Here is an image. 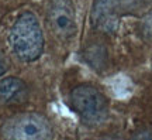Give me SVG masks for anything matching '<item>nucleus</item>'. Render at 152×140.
<instances>
[{
  "instance_id": "nucleus-8",
  "label": "nucleus",
  "mask_w": 152,
  "mask_h": 140,
  "mask_svg": "<svg viewBox=\"0 0 152 140\" xmlns=\"http://www.w3.org/2000/svg\"><path fill=\"white\" fill-rule=\"evenodd\" d=\"M6 72V64H4V59H3V55L0 54V76L3 75Z\"/></svg>"
},
{
  "instance_id": "nucleus-3",
  "label": "nucleus",
  "mask_w": 152,
  "mask_h": 140,
  "mask_svg": "<svg viewBox=\"0 0 152 140\" xmlns=\"http://www.w3.org/2000/svg\"><path fill=\"white\" fill-rule=\"evenodd\" d=\"M71 105L83 123L100 124L109 115V102L102 91L92 85H79L71 92Z\"/></svg>"
},
{
  "instance_id": "nucleus-5",
  "label": "nucleus",
  "mask_w": 152,
  "mask_h": 140,
  "mask_svg": "<svg viewBox=\"0 0 152 140\" xmlns=\"http://www.w3.org/2000/svg\"><path fill=\"white\" fill-rule=\"evenodd\" d=\"M118 0H96L92 9L90 21L97 31L114 33L118 26V13H117Z\"/></svg>"
},
{
  "instance_id": "nucleus-1",
  "label": "nucleus",
  "mask_w": 152,
  "mask_h": 140,
  "mask_svg": "<svg viewBox=\"0 0 152 140\" xmlns=\"http://www.w3.org/2000/svg\"><path fill=\"white\" fill-rule=\"evenodd\" d=\"M9 43L17 58L33 62L44 51V34L39 21L31 11H24L16 19L9 33Z\"/></svg>"
},
{
  "instance_id": "nucleus-7",
  "label": "nucleus",
  "mask_w": 152,
  "mask_h": 140,
  "mask_svg": "<svg viewBox=\"0 0 152 140\" xmlns=\"http://www.w3.org/2000/svg\"><path fill=\"white\" fill-rule=\"evenodd\" d=\"M131 140H152V132L149 130H138L132 135Z\"/></svg>"
},
{
  "instance_id": "nucleus-6",
  "label": "nucleus",
  "mask_w": 152,
  "mask_h": 140,
  "mask_svg": "<svg viewBox=\"0 0 152 140\" xmlns=\"http://www.w3.org/2000/svg\"><path fill=\"white\" fill-rule=\"evenodd\" d=\"M27 98V85L16 76H9L0 81V102H21Z\"/></svg>"
},
{
  "instance_id": "nucleus-2",
  "label": "nucleus",
  "mask_w": 152,
  "mask_h": 140,
  "mask_svg": "<svg viewBox=\"0 0 152 140\" xmlns=\"http://www.w3.org/2000/svg\"><path fill=\"white\" fill-rule=\"evenodd\" d=\"M1 135L6 140H52L54 129L39 113H21L3 124Z\"/></svg>"
},
{
  "instance_id": "nucleus-4",
  "label": "nucleus",
  "mask_w": 152,
  "mask_h": 140,
  "mask_svg": "<svg viewBox=\"0 0 152 140\" xmlns=\"http://www.w3.org/2000/svg\"><path fill=\"white\" fill-rule=\"evenodd\" d=\"M47 23L56 37L68 40L76 33V11L72 0H51L47 10Z\"/></svg>"
}]
</instances>
